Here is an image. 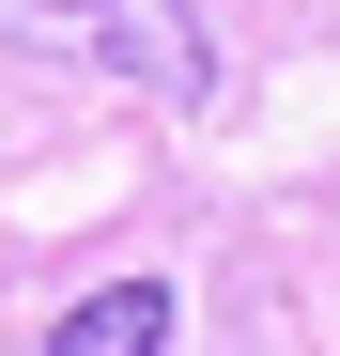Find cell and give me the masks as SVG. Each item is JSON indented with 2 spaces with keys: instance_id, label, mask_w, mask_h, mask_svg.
<instances>
[{
  "instance_id": "obj_1",
  "label": "cell",
  "mask_w": 340,
  "mask_h": 356,
  "mask_svg": "<svg viewBox=\"0 0 340 356\" xmlns=\"http://www.w3.org/2000/svg\"><path fill=\"white\" fill-rule=\"evenodd\" d=\"M0 47L31 63H93V78H139V93H201V0H0Z\"/></svg>"
},
{
  "instance_id": "obj_2",
  "label": "cell",
  "mask_w": 340,
  "mask_h": 356,
  "mask_svg": "<svg viewBox=\"0 0 340 356\" xmlns=\"http://www.w3.org/2000/svg\"><path fill=\"white\" fill-rule=\"evenodd\" d=\"M170 325H186V294L170 279H93L62 325H46V356H170Z\"/></svg>"
}]
</instances>
